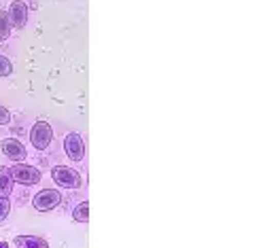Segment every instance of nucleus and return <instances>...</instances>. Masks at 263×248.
I'll use <instances>...</instances> for the list:
<instances>
[{
  "label": "nucleus",
  "instance_id": "obj_1",
  "mask_svg": "<svg viewBox=\"0 0 263 248\" xmlns=\"http://www.w3.org/2000/svg\"><path fill=\"white\" fill-rule=\"evenodd\" d=\"M55 185L64 187V189H79L81 185H83V178H81V174L72 168H68V165H55L53 172H51Z\"/></svg>",
  "mask_w": 263,
  "mask_h": 248
},
{
  "label": "nucleus",
  "instance_id": "obj_2",
  "mask_svg": "<svg viewBox=\"0 0 263 248\" xmlns=\"http://www.w3.org/2000/svg\"><path fill=\"white\" fill-rule=\"evenodd\" d=\"M62 202V193L58 189H43L34 195V200H32V204H34V208L39 212H49V210H53L58 208Z\"/></svg>",
  "mask_w": 263,
  "mask_h": 248
},
{
  "label": "nucleus",
  "instance_id": "obj_3",
  "mask_svg": "<svg viewBox=\"0 0 263 248\" xmlns=\"http://www.w3.org/2000/svg\"><path fill=\"white\" fill-rule=\"evenodd\" d=\"M11 176H13V183H20V185H36L41 183V172L32 165L26 163H17L11 168Z\"/></svg>",
  "mask_w": 263,
  "mask_h": 248
},
{
  "label": "nucleus",
  "instance_id": "obj_4",
  "mask_svg": "<svg viewBox=\"0 0 263 248\" xmlns=\"http://www.w3.org/2000/svg\"><path fill=\"white\" fill-rule=\"evenodd\" d=\"M51 138H53V131L47 121H36L30 131V142L34 148H39V151H45L49 146V142H51Z\"/></svg>",
  "mask_w": 263,
  "mask_h": 248
},
{
  "label": "nucleus",
  "instance_id": "obj_5",
  "mask_svg": "<svg viewBox=\"0 0 263 248\" xmlns=\"http://www.w3.org/2000/svg\"><path fill=\"white\" fill-rule=\"evenodd\" d=\"M64 151L72 161H81L85 157V144H83V138H81L77 131H70L68 136L64 140Z\"/></svg>",
  "mask_w": 263,
  "mask_h": 248
},
{
  "label": "nucleus",
  "instance_id": "obj_6",
  "mask_svg": "<svg viewBox=\"0 0 263 248\" xmlns=\"http://www.w3.org/2000/svg\"><path fill=\"white\" fill-rule=\"evenodd\" d=\"M7 15H9V24L13 28H24L26 22H28V7H26V3H22V0H15V3H11Z\"/></svg>",
  "mask_w": 263,
  "mask_h": 248
},
{
  "label": "nucleus",
  "instance_id": "obj_7",
  "mask_svg": "<svg viewBox=\"0 0 263 248\" xmlns=\"http://www.w3.org/2000/svg\"><path fill=\"white\" fill-rule=\"evenodd\" d=\"M3 153L9 157V159H13V161H22L24 157H26V146L20 142V140H13V138H7V140H3Z\"/></svg>",
  "mask_w": 263,
  "mask_h": 248
},
{
  "label": "nucleus",
  "instance_id": "obj_8",
  "mask_svg": "<svg viewBox=\"0 0 263 248\" xmlns=\"http://www.w3.org/2000/svg\"><path fill=\"white\" fill-rule=\"evenodd\" d=\"M15 242H17L20 248H49L47 240L36 238V236H17Z\"/></svg>",
  "mask_w": 263,
  "mask_h": 248
},
{
  "label": "nucleus",
  "instance_id": "obj_9",
  "mask_svg": "<svg viewBox=\"0 0 263 248\" xmlns=\"http://www.w3.org/2000/svg\"><path fill=\"white\" fill-rule=\"evenodd\" d=\"M13 191V176L9 168H0V197H9Z\"/></svg>",
  "mask_w": 263,
  "mask_h": 248
},
{
  "label": "nucleus",
  "instance_id": "obj_10",
  "mask_svg": "<svg viewBox=\"0 0 263 248\" xmlns=\"http://www.w3.org/2000/svg\"><path fill=\"white\" fill-rule=\"evenodd\" d=\"M72 219L77 223H87L89 221V204L87 202H81L74 210H72Z\"/></svg>",
  "mask_w": 263,
  "mask_h": 248
},
{
  "label": "nucleus",
  "instance_id": "obj_11",
  "mask_svg": "<svg viewBox=\"0 0 263 248\" xmlns=\"http://www.w3.org/2000/svg\"><path fill=\"white\" fill-rule=\"evenodd\" d=\"M9 28H11V24H9L7 11H0V41H7L9 39Z\"/></svg>",
  "mask_w": 263,
  "mask_h": 248
},
{
  "label": "nucleus",
  "instance_id": "obj_12",
  "mask_svg": "<svg viewBox=\"0 0 263 248\" xmlns=\"http://www.w3.org/2000/svg\"><path fill=\"white\" fill-rule=\"evenodd\" d=\"M11 72H13V64H11V60L5 58V55H0V77H9Z\"/></svg>",
  "mask_w": 263,
  "mask_h": 248
},
{
  "label": "nucleus",
  "instance_id": "obj_13",
  "mask_svg": "<svg viewBox=\"0 0 263 248\" xmlns=\"http://www.w3.org/2000/svg\"><path fill=\"white\" fill-rule=\"evenodd\" d=\"M9 212H11V202H9V197H0V223H3V221L9 217Z\"/></svg>",
  "mask_w": 263,
  "mask_h": 248
},
{
  "label": "nucleus",
  "instance_id": "obj_14",
  "mask_svg": "<svg viewBox=\"0 0 263 248\" xmlns=\"http://www.w3.org/2000/svg\"><path fill=\"white\" fill-rule=\"evenodd\" d=\"M9 121H11V112L5 106H0V125H7Z\"/></svg>",
  "mask_w": 263,
  "mask_h": 248
},
{
  "label": "nucleus",
  "instance_id": "obj_15",
  "mask_svg": "<svg viewBox=\"0 0 263 248\" xmlns=\"http://www.w3.org/2000/svg\"><path fill=\"white\" fill-rule=\"evenodd\" d=\"M0 248H9V242H0Z\"/></svg>",
  "mask_w": 263,
  "mask_h": 248
}]
</instances>
